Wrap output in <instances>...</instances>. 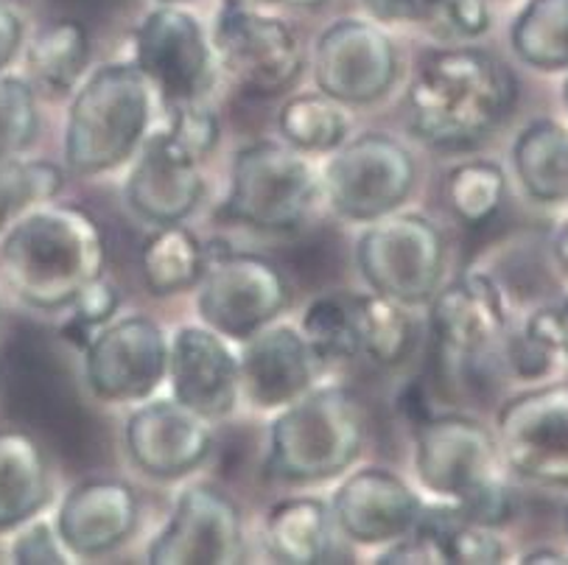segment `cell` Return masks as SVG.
<instances>
[{"instance_id":"35","label":"cell","mask_w":568,"mask_h":565,"mask_svg":"<svg viewBox=\"0 0 568 565\" xmlns=\"http://www.w3.org/2000/svg\"><path fill=\"white\" fill-rule=\"evenodd\" d=\"M73 305H77V314H73L71 325H68V333L84 347V344H88V333L93 331L95 325H104V322L115 314L118 294L110 283H104V280L99 278L79 294Z\"/></svg>"},{"instance_id":"25","label":"cell","mask_w":568,"mask_h":565,"mask_svg":"<svg viewBox=\"0 0 568 565\" xmlns=\"http://www.w3.org/2000/svg\"><path fill=\"white\" fill-rule=\"evenodd\" d=\"M513 163L524 191L544 204H568V129L535 121L518 134Z\"/></svg>"},{"instance_id":"9","label":"cell","mask_w":568,"mask_h":565,"mask_svg":"<svg viewBox=\"0 0 568 565\" xmlns=\"http://www.w3.org/2000/svg\"><path fill=\"white\" fill-rule=\"evenodd\" d=\"M219 62L250 93L277 95L305 68L300 37L281 18L255 12L244 0H224L213 29Z\"/></svg>"},{"instance_id":"31","label":"cell","mask_w":568,"mask_h":565,"mask_svg":"<svg viewBox=\"0 0 568 565\" xmlns=\"http://www.w3.org/2000/svg\"><path fill=\"white\" fill-rule=\"evenodd\" d=\"M504 171L487 160L463 163L446 176V202L454 210V216L465 224H485L496 216L501 208Z\"/></svg>"},{"instance_id":"7","label":"cell","mask_w":568,"mask_h":565,"mask_svg":"<svg viewBox=\"0 0 568 565\" xmlns=\"http://www.w3.org/2000/svg\"><path fill=\"white\" fill-rule=\"evenodd\" d=\"M446 241L415 213L384 216L358 241V269L378 294L404 305L426 303L439 286Z\"/></svg>"},{"instance_id":"13","label":"cell","mask_w":568,"mask_h":565,"mask_svg":"<svg viewBox=\"0 0 568 565\" xmlns=\"http://www.w3.org/2000/svg\"><path fill=\"white\" fill-rule=\"evenodd\" d=\"M398 73L393 40L367 20H339L317 42L314 77L320 90L342 104L382 99Z\"/></svg>"},{"instance_id":"1","label":"cell","mask_w":568,"mask_h":565,"mask_svg":"<svg viewBox=\"0 0 568 565\" xmlns=\"http://www.w3.org/2000/svg\"><path fill=\"white\" fill-rule=\"evenodd\" d=\"M513 70L481 48L437 51L409 90V127L434 149H470L516 104Z\"/></svg>"},{"instance_id":"46","label":"cell","mask_w":568,"mask_h":565,"mask_svg":"<svg viewBox=\"0 0 568 565\" xmlns=\"http://www.w3.org/2000/svg\"><path fill=\"white\" fill-rule=\"evenodd\" d=\"M165 3H171V0H165Z\"/></svg>"},{"instance_id":"19","label":"cell","mask_w":568,"mask_h":565,"mask_svg":"<svg viewBox=\"0 0 568 565\" xmlns=\"http://www.w3.org/2000/svg\"><path fill=\"white\" fill-rule=\"evenodd\" d=\"M420 498L404 478L384 467H364L353 473L334 498V521L356 543H395L415 529L420 518Z\"/></svg>"},{"instance_id":"44","label":"cell","mask_w":568,"mask_h":565,"mask_svg":"<svg viewBox=\"0 0 568 565\" xmlns=\"http://www.w3.org/2000/svg\"><path fill=\"white\" fill-rule=\"evenodd\" d=\"M560 333H562V353L568 356V300L560 305Z\"/></svg>"},{"instance_id":"21","label":"cell","mask_w":568,"mask_h":565,"mask_svg":"<svg viewBox=\"0 0 568 565\" xmlns=\"http://www.w3.org/2000/svg\"><path fill=\"white\" fill-rule=\"evenodd\" d=\"M135 524V490L115 478H93L68 493L57 515V535L68 552L93 557L126 541Z\"/></svg>"},{"instance_id":"18","label":"cell","mask_w":568,"mask_h":565,"mask_svg":"<svg viewBox=\"0 0 568 565\" xmlns=\"http://www.w3.org/2000/svg\"><path fill=\"white\" fill-rule=\"evenodd\" d=\"M202 193L205 180L200 174V160L169 129L154 132L126 182L132 208L146 222L176 224L200 204Z\"/></svg>"},{"instance_id":"37","label":"cell","mask_w":568,"mask_h":565,"mask_svg":"<svg viewBox=\"0 0 568 565\" xmlns=\"http://www.w3.org/2000/svg\"><path fill=\"white\" fill-rule=\"evenodd\" d=\"M432 23L459 37H479L490 29V12L485 0H443Z\"/></svg>"},{"instance_id":"17","label":"cell","mask_w":568,"mask_h":565,"mask_svg":"<svg viewBox=\"0 0 568 565\" xmlns=\"http://www.w3.org/2000/svg\"><path fill=\"white\" fill-rule=\"evenodd\" d=\"M123 437L132 462L158 478H176L196 471L213 445L205 417L180 401H154L141 406L126 423Z\"/></svg>"},{"instance_id":"22","label":"cell","mask_w":568,"mask_h":565,"mask_svg":"<svg viewBox=\"0 0 568 565\" xmlns=\"http://www.w3.org/2000/svg\"><path fill=\"white\" fill-rule=\"evenodd\" d=\"M314 362L305 336L292 327H272L246 339L241 356V386L261 408L288 406L311 390Z\"/></svg>"},{"instance_id":"47","label":"cell","mask_w":568,"mask_h":565,"mask_svg":"<svg viewBox=\"0 0 568 565\" xmlns=\"http://www.w3.org/2000/svg\"><path fill=\"white\" fill-rule=\"evenodd\" d=\"M566 521H568V515H566Z\"/></svg>"},{"instance_id":"5","label":"cell","mask_w":568,"mask_h":565,"mask_svg":"<svg viewBox=\"0 0 568 565\" xmlns=\"http://www.w3.org/2000/svg\"><path fill=\"white\" fill-rule=\"evenodd\" d=\"M432 331L443 373L459 384H476L507 362V314L487 274H468L434 297Z\"/></svg>"},{"instance_id":"38","label":"cell","mask_w":568,"mask_h":565,"mask_svg":"<svg viewBox=\"0 0 568 565\" xmlns=\"http://www.w3.org/2000/svg\"><path fill=\"white\" fill-rule=\"evenodd\" d=\"M555 347L538 342L529 333H518V336L507 339V364L516 370L521 379H544L555 364Z\"/></svg>"},{"instance_id":"34","label":"cell","mask_w":568,"mask_h":565,"mask_svg":"<svg viewBox=\"0 0 568 565\" xmlns=\"http://www.w3.org/2000/svg\"><path fill=\"white\" fill-rule=\"evenodd\" d=\"M40 129L37 101L23 79L0 77V158L29 149Z\"/></svg>"},{"instance_id":"45","label":"cell","mask_w":568,"mask_h":565,"mask_svg":"<svg viewBox=\"0 0 568 565\" xmlns=\"http://www.w3.org/2000/svg\"><path fill=\"white\" fill-rule=\"evenodd\" d=\"M562 104H566V110H568V79H566V84H562Z\"/></svg>"},{"instance_id":"23","label":"cell","mask_w":568,"mask_h":565,"mask_svg":"<svg viewBox=\"0 0 568 565\" xmlns=\"http://www.w3.org/2000/svg\"><path fill=\"white\" fill-rule=\"evenodd\" d=\"M51 496L40 445L18 428H0V532L26 524Z\"/></svg>"},{"instance_id":"11","label":"cell","mask_w":568,"mask_h":565,"mask_svg":"<svg viewBox=\"0 0 568 565\" xmlns=\"http://www.w3.org/2000/svg\"><path fill=\"white\" fill-rule=\"evenodd\" d=\"M498 448L518 476L568 487V386H540L504 403Z\"/></svg>"},{"instance_id":"16","label":"cell","mask_w":568,"mask_h":565,"mask_svg":"<svg viewBox=\"0 0 568 565\" xmlns=\"http://www.w3.org/2000/svg\"><path fill=\"white\" fill-rule=\"evenodd\" d=\"M244 552L241 515L222 490L196 484L187 487L154 543L149 563L154 565H227Z\"/></svg>"},{"instance_id":"32","label":"cell","mask_w":568,"mask_h":565,"mask_svg":"<svg viewBox=\"0 0 568 565\" xmlns=\"http://www.w3.org/2000/svg\"><path fill=\"white\" fill-rule=\"evenodd\" d=\"M362 305V353L378 364H398L409 353L415 325L404 311V303L375 292L373 297H358Z\"/></svg>"},{"instance_id":"40","label":"cell","mask_w":568,"mask_h":565,"mask_svg":"<svg viewBox=\"0 0 568 565\" xmlns=\"http://www.w3.org/2000/svg\"><path fill=\"white\" fill-rule=\"evenodd\" d=\"M20 40H23V23H20L18 12L9 7L7 0H0V68H7L12 62Z\"/></svg>"},{"instance_id":"29","label":"cell","mask_w":568,"mask_h":565,"mask_svg":"<svg viewBox=\"0 0 568 565\" xmlns=\"http://www.w3.org/2000/svg\"><path fill=\"white\" fill-rule=\"evenodd\" d=\"M303 336L317 362H347L362 353V305L358 297L328 294L308 305Z\"/></svg>"},{"instance_id":"41","label":"cell","mask_w":568,"mask_h":565,"mask_svg":"<svg viewBox=\"0 0 568 565\" xmlns=\"http://www.w3.org/2000/svg\"><path fill=\"white\" fill-rule=\"evenodd\" d=\"M551 252H555V261L557 269L562 272V278L568 280V222L557 230L555 235V244H551Z\"/></svg>"},{"instance_id":"2","label":"cell","mask_w":568,"mask_h":565,"mask_svg":"<svg viewBox=\"0 0 568 565\" xmlns=\"http://www.w3.org/2000/svg\"><path fill=\"white\" fill-rule=\"evenodd\" d=\"M104 235L88 210L45 208L20 219L0 244V280L34 309L53 311L77 303L101 278Z\"/></svg>"},{"instance_id":"30","label":"cell","mask_w":568,"mask_h":565,"mask_svg":"<svg viewBox=\"0 0 568 565\" xmlns=\"http://www.w3.org/2000/svg\"><path fill=\"white\" fill-rule=\"evenodd\" d=\"M283 138L300 152H331L345 138V115L331 95H297L281 110Z\"/></svg>"},{"instance_id":"36","label":"cell","mask_w":568,"mask_h":565,"mask_svg":"<svg viewBox=\"0 0 568 565\" xmlns=\"http://www.w3.org/2000/svg\"><path fill=\"white\" fill-rule=\"evenodd\" d=\"M14 563L20 565H59L68 563L65 548L59 535H53L48 524H31L29 529L20 532V537L12 546Z\"/></svg>"},{"instance_id":"28","label":"cell","mask_w":568,"mask_h":565,"mask_svg":"<svg viewBox=\"0 0 568 565\" xmlns=\"http://www.w3.org/2000/svg\"><path fill=\"white\" fill-rule=\"evenodd\" d=\"M513 51L529 68H568V0H529L513 23Z\"/></svg>"},{"instance_id":"12","label":"cell","mask_w":568,"mask_h":565,"mask_svg":"<svg viewBox=\"0 0 568 565\" xmlns=\"http://www.w3.org/2000/svg\"><path fill=\"white\" fill-rule=\"evenodd\" d=\"M415 467L423 487L452 502H465L496 476V440L479 420L463 414L423 420L415 443Z\"/></svg>"},{"instance_id":"43","label":"cell","mask_w":568,"mask_h":565,"mask_svg":"<svg viewBox=\"0 0 568 565\" xmlns=\"http://www.w3.org/2000/svg\"><path fill=\"white\" fill-rule=\"evenodd\" d=\"M266 3H281V7H297V9H311V7H323L325 0H266Z\"/></svg>"},{"instance_id":"26","label":"cell","mask_w":568,"mask_h":565,"mask_svg":"<svg viewBox=\"0 0 568 565\" xmlns=\"http://www.w3.org/2000/svg\"><path fill=\"white\" fill-rule=\"evenodd\" d=\"M141 266L152 294H176L200 283L205 272V246L180 222L160 224L158 233L143 244Z\"/></svg>"},{"instance_id":"27","label":"cell","mask_w":568,"mask_h":565,"mask_svg":"<svg viewBox=\"0 0 568 565\" xmlns=\"http://www.w3.org/2000/svg\"><path fill=\"white\" fill-rule=\"evenodd\" d=\"M90 59L88 31L77 20H59L42 29L29 46V70L48 93H71Z\"/></svg>"},{"instance_id":"14","label":"cell","mask_w":568,"mask_h":565,"mask_svg":"<svg viewBox=\"0 0 568 565\" xmlns=\"http://www.w3.org/2000/svg\"><path fill=\"white\" fill-rule=\"evenodd\" d=\"M135 64L171 107L200 101L211 82L205 31L187 12L163 7L146 14L135 34Z\"/></svg>"},{"instance_id":"6","label":"cell","mask_w":568,"mask_h":565,"mask_svg":"<svg viewBox=\"0 0 568 565\" xmlns=\"http://www.w3.org/2000/svg\"><path fill=\"white\" fill-rule=\"evenodd\" d=\"M317 196V180L303 158L277 143H252L233 160L224 213L255 230H292Z\"/></svg>"},{"instance_id":"20","label":"cell","mask_w":568,"mask_h":565,"mask_svg":"<svg viewBox=\"0 0 568 565\" xmlns=\"http://www.w3.org/2000/svg\"><path fill=\"white\" fill-rule=\"evenodd\" d=\"M174 397L202 417H224L239 401L241 370L216 331L182 327L169 350Z\"/></svg>"},{"instance_id":"10","label":"cell","mask_w":568,"mask_h":565,"mask_svg":"<svg viewBox=\"0 0 568 565\" xmlns=\"http://www.w3.org/2000/svg\"><path fill=\"white\" fill-rule=\"evenodd\" d=\"M415 160L387 134L367 132L336 152L325 169V191L339 216L378 222L409 196Z\"/></svg>"},{"instance_id":"33","label":"cell","mask_w":568,"mask_h":565,"mask_svg":"<svg viewBox=\"0 0 568 565\" xmlns=\"http://www.w3.org/2000/svg\"><path fill=\"white\" fill-rule=\"evenodd\" d=\"M62 191V171L51 163H23L14 158H0V228L9 216L34 202H48Z\"/></svg>"},{"instance_id":"24","label":"cell","mask_w":568,"mask_h":565,"mask_svg":"<svg viewBox=\"0 0 568 565\" xmlns=\"http://www.w3.org/2000/svg\"><path fill=\"white\" fill-rule=\"evenodd\" d=\"M266 546L272 557L281 563H331L334 518L317 498H292V502L277 504L266 521Z\"/></svg>"},{"instance_id":"42","label":"cell","mask_w":568,"mask_h":565,"mask_svg":"<svg viewBox=\"0 0 568 565\" xmlns=\"http://www.w3.org/2000/svg\"><path fill=\"white\" fill-rule=\"evenodd\" d=\"M521 563L535 565V563H568L566 554L560 552H551V548H540V552H529Z\"/></svg>"},{"instance_id":"3","label":"cell","mask_w":568,"mask_h":565,"mask_svg":"<svg viewBox=\"0 0 568 565\" xmlns=\"http://www.w3.org/2000/svg\"><path fill=\"white\" fill-rule=\"evenodd\" d=\"M149 88L138 64H104L84 82L65 129V158L73 171H110L135 152L152 112Z\"/></svg>"},{"instance_id":"8","label":"cell","mask_w":568,"mask_h":565,"mask_svg":"<svg viewBox=\"0 0 568 565\" xmlns=\"http://www.w3.org/2000/svg\"><path fill=\"white\" fill-rule=\"evenodd\" d=\"M288 303L281 269L261 255L211 252L205 246V272L200 278V314L216 333L250 339L264 331Z\"/></svg>"},{"instance_id":"15","label":"cell","mask_w":568,"mask_h":565,"mask_svg":"<svg viewBox=\"0 0 568 565\" xmlns=\"http://www.w3.org/2000/svg\"><path fill=\"white\" fill-rule=\"evenodd\" d=\"M84 367L101 401H143L169 373L163 331L146 316H126L90 339Z\"/></svg>"},{"instance_id":"4","label":"cell","mask_w":568,"mask_h":565,"mask_svg":"<svg viewBox=\"0 0 568 565\" xmlns=\"http://www.w3.org/2000/svg\"><path fill=\"white\" fill-rule=\"evenodd\" d=\"M364 443L362 403L342 386L305 392L272 426L270 467L286 482H323L345 471Z\"/></svg>"},{"instance_id":"39","label":"cell","mask_w":568,"mask_h":565,"mask_svg":"<svg viewBox=\"0 0 568 565\" xmlns=\"http://www.w3.org/2000/svg\"><path fill=\"white\" fill-rule=\"evenodd\" d=\"M443 0H364L375 20L384 23H432Z\"/></svg>"}]
</instances>
